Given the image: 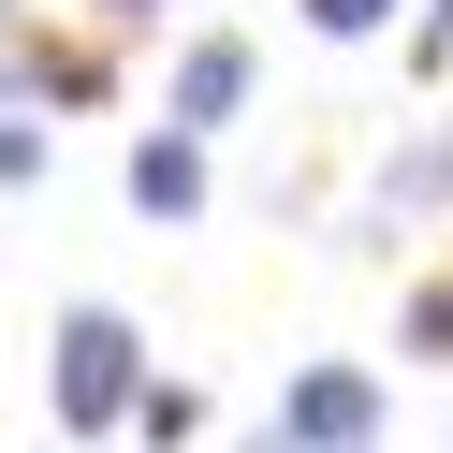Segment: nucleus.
Returning a JSON list of instances; mask_svg holds the SVG:
<instances>
[{
  "label": "nucleus",
  "instance_id": "obj_2",
  "mask_svg": "<svg viewBox=\"0 0 453 453\" xmlns=\"http://www.w3.org/2000/svg\"><path fill=\"white\" fill-rule=\"evenodd\" d=\"M293 439L307 453H365V439H380V395H365L351 365H307V380H293Z\"/></svg>",
  "mask_w": 453,
  "mask_h": 453
},
{
  "label": "nucleus",
  "instance_id": "obj_3",
  "mask_svg": "<svg viewBox=\"0 0 453 453\" xmlns=\"http://www.w3.org/2000/svg\"><path fill=\"white\" fill-rule=\"evenodd\" d=\"M132 205H147V219H190V205H205V161H190V132H147V147H132Z\"/></svg>",
  "mask_w": 453,
  "mask_h": 453
},
{
  "label": "nucleus",
  "instance_id": "obj_4",
  "mask_svg": "<svg viewBox=\"0 0 453 453\" xmlns=\"http://www.w3.org/2000/svg\"><path fill=\"white\" fill-rule=\"evenodd\" d=\"M234 88H249V44H190V59H176V132L234 118Z\"/></svg>",
  "mask_w": 453,
  "mask_h": 453
},
{
  "label": "nucleus",
  "instance_id": "obj_5",
  "mask_svg": "<svg viewBox=\"0 0 453 453\" xmlns=\"http://www.w3.org/2000/svg\"><path fill=\"white\" fill-rule=\"evenodd\" d=\"M307 15H322V30H380L395 0H307Z\"/></svg>",
  "mask_w": 453,
  "mask_h": 453
},
{
  "label": "nucleus",
  "instance_id": "obj_6",
  "mask_svg": "<svg viewBox=\"0 0 453 453\" xmlns=\"http://www.w3.org/2000/svg\"><path fill=\"white\" fill-rule=\"evenodd\" d=\"M118 15H161V0H118Z\"/></svg>",
  "mask_w": 453,
  "mask_h": 453
},
{
  "label": "nucleus",
  "instance_id": "obj_7",
  "mask_svg": "<svg viewBox=\"0 0 453 453\" xmlns=\"http://www.w3.org/2000/svg\"><path fill=\"white\" fill-rule=\"evenodd\" d=\"M264 453H278V439H264Z\"/></svg>",
  "mask_w": 453,
  "mask_h": 453
},
{
  "label": "nucleus",
  "instance_id": "obj_1",
  "mask_svg": "<svg viewBox=\"0 0 453 453\" xmlns=\"http://www.w3.org/2000/svg\"><path fill=\"white\" fill-rule=\"evenodd\" d=\"M118 410H132V322L73 307L59 322V424H118Z\"/></svg>",
  "mask_w": 453,
  "mask_h": 453
}]
</instances>
